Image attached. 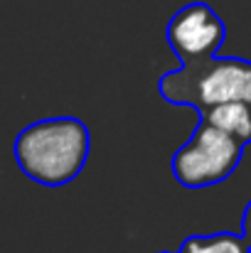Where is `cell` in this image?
Wrapping results in <instances>:
<instances>
[{"instance_id": "cell-1", "label": "cell", "mask_w": 251, "mask_h": 253, "mask_svg": "<svg viewBox=\"0 0 251 253\" xmlns=\"http://www.w3.org/2000/svg\"><path fill=\"white\" fill-rule=\"evenodd\" d=\"M20 169L47 187L72 182L89 158V130L77 118H45L30 123L15 138Z\"/></svg>"}, {"instance_id": "cell-2", "label": "cell", "mask_w": 251, "mask_h": 253, "mask_svg": "<svg viewBox=\"0 0 251 253\" xmlns=\"http://www.w3.org/2000/svg\"><path fill=\"white\" fill-rule=\"evenodd\" d=\"M163 93L177 103L212 108L219 103L242 101L251 106V62L247 59H204L187 64L163 79Z\"/></svg>"}, {"instance_id": "cell-3", "label": "cell", "mask_w": 251, "mask_h": 253, "mask_svg": "<svg viewBox=\"0 0 251 253\" xmlns=\"http://www.w3.org/2000/svg\"><path fill=\"white\" fill-rule=\"evenodd\" d=\"M242 148L244 143L202 121L192 138L172 155V174L182 187L190 189L217 184L237 169Z\"/></svg>"}, {"instance_id": "cell-4", "label": "cell", "mask_w": 251, "mask_h": 253, "mask_svg": "<svg viewBox=\"0 0 251 253\" xmlns=\"http://www.w3.org/2000/svg\"><path fill=\"white\" fill-rule=\"evenodd\" d=\"M224 22L204 2H190L177 10L167 25V42L185 64L212 59L224 42Z\"/></svg>"}, {"instance_id": "cell-5", "label": "cell", "mask_w": 251, "mask_h": 253, "mask_svg": "<svg viewBox=\"0 0 251 253\" xmlns=\"http://www.w3.org/2000/svg\"><path fill=\"white\" fill-rule=\"evenodd\" d=\"M204 121L212 123L214 128L229 133L239 143H249L251 140V106L249 103L232 101V103L212 106V108L204 111Z\"/></svg>"}, {"instance_id": "cell-6", "label": "cell", "mask_w": 251, "mask_h": 253, "mask_svg": "<svg viewBox=\"0 0 251 253\" xmlns=\"http://www.w3.org/2000/svg\"><path fill=\"white\" fill-rule=\"evenodd\" d=\"M180 253H251L249 244L232 234L214 236H192L182 244Z\"/></svg>"}, {"instance_id": "cell-7", "label": "cell", "mask_w": 251, "mask_h": 253, "mask_svg": "<svg viewBox=\"0 0 251 253\" xmlns=\"http://www.w3.org/2000/svg\"><path fill=\"white\" fill-rule=\"evenodd\" d=\"M242 239L251 249V202L247 204V211H244V219H242Z\"/></svg>"}]
</instances>
